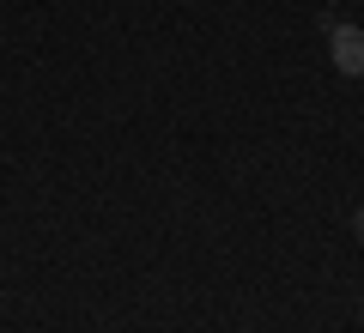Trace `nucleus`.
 I'll return each mask as SVG.
<instances>
[{
    "label": "nucleus",
    "mask_w": 364,
    "mask_h": 333,
    "mask_svg": "<svg viewBox=\"0 0 364 333\" xmlns=\"http://www.w3.org/2000/svg\"><path fill=\"white\" fill-rule=\"evenodd\" d=\"M352 224H358V236H364V212H358V218H352Z\"/></svg>",
    "instance_id": "2"
},
{
    "label": "nucleus",
    "mask_w": 364,
    "mask_h": 333,
    "mask_svg": "<svg viewBox=\"0 0 364 333\" xmlns=\"http://www.w3.org/2000/svg\"><path fill=\"white\" fill-rule=\"evenodd\" d=\"M328 61L346 79H364V31L358 25H328Z\"/></svg>",
    "instance_id": "1"
}]
</instances>
